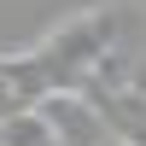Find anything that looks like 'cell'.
<instances>
[{
  "label": "cell",
  "instance_id": "obj_1",
  "mask_svg": "<svg viewBox=\"0 0 146 146\" xmlns=\"http://www.w3.org/2000/svg\"><path fill=\"white\" fill-rule=\"evenodd\" d=\"M35 111H41V123L53 129V140H58V146H111L105 117L94 111L82 94H47Z\"/></svg>",
  "mask_w": 146,
  "mask_h": 146
},
{
  "label": "cell",
  "instance_id": "obj_2",
  "mask_svg": "<svg viewBox=\"0 0 146 146\" xmlns=\"http://www.w3.org/2000/svg\"><path fill=\"white\" fill-rule=\"evenodd\" d=\"M0 146H58L53 129L41 123V111H12L0 123Z\"/></svg>",
  "mask_w": 146,
  "mask_h": 146
}]
</instances>
